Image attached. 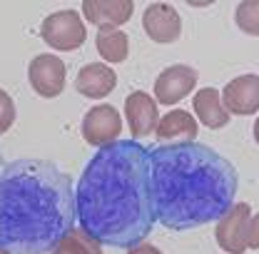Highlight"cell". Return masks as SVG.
<instances>
[{
	"label": "cell",
	"instance_id": "obj_23",
	"mask_svg": "<svg viewBox=\"0 0 259 254\" xmlns=\"http://www.w3.org/2000/svg\"><path fill=\"white\" fill-rule=\"evenodd\" d=\"M3 170H5V162H3V155H0V175H3Z\"/></svg>",
	"mask_w": 259,
	"mask_h": 254
},
{
	"label": "cell",
	"instance_id": "obj_12",
	"mask_svg": "<svg viewBox=\"0 0 259 254\" xmlns=\"http://www.w3.org/2000/svg\"><path fill=\"white\" fill-rule=\"evenodd\" d=\"M135 5L130 0H85L82 15L97 28H117L127 23Z\"/></svg>",
	"mask_w": 259,
	"mask_h": 254
},
{
	"label": "cell",
	"instance_id": "obj_9",
	"mask_svg": "<svg viewBox=\"0 0 259 254\" xmlns=\"http://www.w3.org/2000/svg\"><path fill=\"white\" fill-rule=\"evenodd\" d=\"M197 85V70L190 65H172L155 82V95L162 105H175L190 95Z\"/></svg>",
	"mask_w": 259,
	"mask_h": 254
},
{
	"label": "cell",
	"instance_id": "obj_1",
	"mask_svg": "<svg viewBox=\"0 0 259 254\" xmlns=\"http://www.w3.org/2000/svg\"><path fill=\"white\" fill-rule=\"evenodd\" d=\"M150 152L132 140L100 147L75 190L80 227L100 244L132 249L155 224Z\"/></svg>",
	"mask_w": 259,
	"mask_h": 254
},
{
	"label": "cell",
	"instance_id": "obj_24",
	"mask_svg": "<svg viewBox=\"0 0 259 254\" xmlns=\"http://www.w3.org/2000/svg\"><path fill=\"white\" fill-rule=\"evenodd\" d=\"M0 254H8V252H3V249H0Z\"/></svg>",
	"mask_w": 259,
	"mask_h": 254
},
{
	"label": "cell",
	"instance_id": "obj_5",
	"mask_svg": "<svg viewBox=\"0 0 259 254\" xmlns=\"http://www.w3.org/2000/svg\"><path fill=\"white\" fill-rule=\"evenodd\" d=\"M249 204L247 202H237L222 220H217V244L229 254H242L249 247Z\"/></svg>",
	"mask_w": 259,
	"mask_h": 254
},
{
	"label": "cell",
	"instance_id": "obj_2",
	"mask_svg": "<svg viewBox=\"0 0 259 254\" xmlns=\"http://www.w3.org/2000/svg\"><path fill=\"white\" fill-rule=\"evenodd\" d=\"M152 202L162 227L185 232L222 220L234 207L237 172L222 155L199 142L150 150Z\"/></svg>",
	"mask_w": 259,
	"mask_h": 254
},
{
	"label": "cell",
	"instance_id": "obj_7",
	"mask_svg": "<svg viewBox=\"0 0 259 254\" xmlns=\"http://www.w3.org/2000/svg\"><path fill=\"white\" fill-rule=\"evenodd\" d=\"M32 90L42 97H58L65 88V63L55 55H37L28 67Z\"/></svg>",
	"mask_w": 259,
	"mask_h": 254
},
{
	"label": "cell",
	"instance_id": "obj_18",
	"mask_svg": "<svg viewBox=\"0 0 259 254\" xmlns=\"http://www.w3.org/2000/svg\"><path fill=\"white\" fill-rule=\"evenodd\" d=\"M239 30L247 35H259V0H244L234 10Z\"/></svg>",
	"mask_w": 259,
	"mask_h": 254
},
{
	"label": "cell",
	"instance_id": "obj_20",
	"mask_svg": "<svg viewBox=\"0 0 259 254\" xmlns=\"http://www.w3.org/2000/svg\"><path fill=\"white\" fill-rule=\"evenodd\" d=\"M249 247L259 249V215H254L252 224H249Z\"/></svg>",
	"mask_w": 259,
	"mask_h": 254
},
{
	"label": "cell",
	"instance_id": "obj_6",
	"mask_svg": "<svg viewBox=\"0 0 259 254\" xmlns=\"http://www.w3.org/2000/svg\"><path fill=\"white\" fill-rule=\"evenodd\" d=\"M120 130H122V117L112 105H97L82 117V137L95 147H107L117 142Z\"/></svg>",
	"mask_w": 259,
	"mask_h": 254
},
{
	"label": "cell",
	"instance_id": "obj_17",
	"mask_svg": "<svg viewBox=\"0 0 259 254\" xmlns=\"http://www.w3.org/2000/svg\"><path fill=\"white\" fill-rule=\"evenodd\" d=\"M53 254H102V244L95 237H90L82 227L80 229H70L63 239L58 242V247L53 249Z\"/></svg>",
	"mask_w": 259,
	"mask_h": 254
},
{
	"label": "cell",
	"instance_id": "obj_10",
	"mask_svg": "<svg viewBox=\"0 0 259 254\" xmlns=\"http://www.w3.org/2000/svg\"><path fill=\"white\" fill-rule=\"evenodd\" d=\"M142 28L155 43H175L182 30V20L172 5L152 3V5H147V10L142 15Z\"/></svg>",
	"mask_w": 259,
	"mask_h": 254
},
{
	"label": "cell",
	"instance_id": "obj_11",
	"mask_svg": "<svg viewBox=\"0 0 259 254\" xmlns=\"http://www.w3.org/2000/svg\"><path fill=\"white\" fill-rule=\"evenodd\" d=\"M125 117L130 125V135H135V137L152 135V132H157V125H160L157 102L147 93L137 90L125 100Z\"/></svg>",
	"mask_w": 259,
	"mask_h": 254
},
{
	"label": "cell",
	"instance_id": "obj_16",
	"mask_svg": "<svg viewBox=\"0 0 259 254\" xmlns=\"http://www.w3.org/2000/svg\"><path fill=\"white\" fill-rule=\"evenodd\" d=\"M97 53L107 60V63H122L127 58L130 50V40L127 32L117 30V28H100L95 37Z\"/></svg>",
	"mask_w": 259,
	"mask_h": 254
},
{
	"label": "cell",
	"instance_id": "obj_14",
	"mask_svg": "<svg viewBox=\"0 0 259 254\" xmlns=\"http://www.w3.org/2000/svg\"><path fill=\"white\" fill-rule=\"evenodd\" d=\"M157 137L169 142V145H180V142H194L197 137V120L185 110H169L167 115L160 117L157 125Z\"/></svg>",
	"mask_w": 259,
	"mask_h": 254
},
{
	"label": "cell",
	"instance_id": "obj_19",
	"mask_svg": "<svg viewBox=\"0 0 259 254\" xmlns=\"http://www.w3.org/2000/svg\"><path fill=\"white\" fill-rule=\"evenodd\" d=\"M15 122V102L5 90H0V135L8 132Z\"/></svg>",
	"mask_w": 259,
	"mask_h": 254
},
{
	"label": "cell",
	"instance_id": "obj_13",
	"mask_svg": "<svg viewBox=\"0 0 259 254\" xmlns=\"http://www.w3.org/2000/svg\"><path fill=\"white\" fill-rule=\"evenodd\" d=\"M117 85V75L112 72V67L105 63H90L85 65L77 77H75V88L77 93L85 97H105L110 95Z\"/></svg>",
	"mask_w": 259,
	"mask_h": 254
},
{
	"label": "cell",
	"instance_id": "obj_15",
	"mask_svg": "<svg viewBox=\"0 0 259 254\" xmlns=\"http://www.w3.org/2000/svg\"><path fill=\"white\" fill-rule=\"evenodd\" d=\"M192 107H194V115L199 117V122L207 125L209 130L225 127L229 122V112H227L225 102H222V93L214 90V88L199 90L192 100Z\"/></svg>",
	"mask_w": 259,
	"mask_h": 254
},
{
	"label": "cell",
	"instance_id": "obj_3",
	"mask_svg": "<svg viewBox=\"0 0 259 254\" xmlns=\"http://www.w3.org/2000/svg\"><path fill=\"white\" fill-rule=\"evenodd\" d=\"M77 220L70 177L48 159H18L0 175V249L45 254Z\"/></svg>",
	"mask_w": 259,
	"mask_h": 254
},
{
	"label": "cell",
	"instance_id": "obj_8",
	"mask_svg": "<svg viewBox=\"0 0 259 254\" xmlns=\"http://www.w3.org/2000/svg\"><path fill=\"white\" fill-rule=\"evenodd\" d=\"M229 115H254L259 110V75H239L227 82L222 90Z\"/></svg>",
	"mask_w": 259,
	"mask_h": 254
},
{
	"label": "cell",
	"instance_id": "obj_21",
	"mask_svg": "<svg viewBox=\"0 0 259 254\" xmlns=\"http://www.w3.org/2000/svg\"><path fill=\"white\" fill-rule=\"evenodd\" d=\"M130 254H162L157 247H152V244H137V247H132Z\"/></svg>",
	"mask_w": 259,
	"mask_h": 254
},
{
	"label": "cell",
	"instance_id": "obj_22",
	"mask_svg": "<svg viewBox=\"0 0 259 254\" xmlns=\"http://www.w3.org/2000/svg\"><path fill=\"white\" fill-rule=\"evenodd\" d=\"M254 140H257V145H259V117H257V122H254Z\"/></svg>",
	"mask_w": 259,
	"mask_h": 254
},
{
	"label": "cell",
	"instance_id": "obj_4",
	"mask_svg": "<svg viewBox=\"0 0 259 254\" xmlns=\"http://www.w3.org/2000/svg\"><path fill=\"white\" fill-rule=\"evenodd\" d=\"M40 37L53 48V50H60V53H67V50H77L88 32H85V23L82 18L75 13V10H58L53 15H48L40 25Z\"/></svg>",
	"mask_w": 259,
	"mask_h": 254
}]
</instances>
